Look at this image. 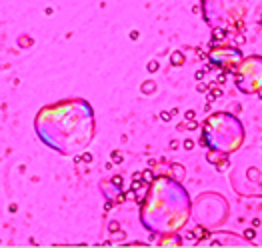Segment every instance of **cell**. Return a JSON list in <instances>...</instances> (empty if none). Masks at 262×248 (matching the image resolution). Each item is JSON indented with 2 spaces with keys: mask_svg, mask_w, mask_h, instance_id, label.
I'll return each mask as SVG.
<instances>
[{
  "mask_svg": "<svg viewBox=\"0 0 262 248\" xmlns=\"http://www.w3.org/2000/svg\"><path fill=\"white\" fill-rule=\"evenodd\" d=\"M170 62H172V66H180V64L184 62V54L182 52H172Z\"/></svg>",
  "mask_w": 262,
  "mask_h": 248,
  "instance_id": "cell-1",
  "label": "cell"
},
{
  "mask_svg": "<svg viewBox=\"0 0 262 248\" xmlns=\"http://www.w3.org/2000/svg\"><path fill=\"white\" fill-rule=\"evenodd\" d=\"M220 96H222V88L212 86V90H210V94H208V104H210V102H214L216 98H220Z\"/></svg>",
  "mask_w": 262,
  "mask_h": 248,
  "instance_id": "cell-2",
  "label": "cell"
},
{
  "mask_svg": "<svg viewBox=\"0 0 262 248\" xmlns=\"http://www.w3.org/2000/svg\"><path fill=\"white\" fill-rule=\"evenodd\" d=\"M154 88H156V86H154V82H152V80H146V82L142 84V92H144V94H150V92H154Z\"/></svg>",
  "mask_w": 262,
  "mask_h": 248,
  "instance_id": "cell-3",
  "label": "cell"
},
{
  "mask_svg": "<svg viewBox=\"0 0 262 248\" xmlns=\"http://www.w3.org/2000/svg\"><path fill=\"white\" fill-rule=\"evenodd\" d=\"M122 160H124L122 152H120V150H112V162H114V164H120Z\"/></svg>",
  "mask_w": 262,
  "mask_h": 248,
  "instance_id": "cell-4",
  "label": "cell"
},
{
  "mask_svg": "<svg viewBox=\"0 0 262 248\" xmlns=\"http://www.w3.org/2000/svg\"><path fill=\"white\" fill-rule=\"evenodd\" d=\"M212 36H214V42H216V40H222V38L226 36V32H224L222 28H214V30H212Z\"/></svg>",
  "mask_w": 262,
  "mask_h": 248,
  "instance_id": "cell-5",
  "label": "cell"
},
{
  "mask_svg": "<svg viewBox=\"0 0 262 248\" xmlns=\"http://www.w3.org/2000/svg\"><path fill=\"white\" fill-rule=\"evenodd\" d=\"M152 178H154V176H152V170H144V172H142V182H144V184H150Z\"/></svg>",
  "mask_w": 262,
  "mask_h": 248,
  "instance_id": "cell-6",
  "label": "cell"
},
{
  "mask_svg": "<svg viewBox=\"0 0 262 248\" xmlns=\"http://www.w3.org/2000/svg\"><path fill=\"white\" fill-rule=\"evenodd\" d=\"M122 184H124V180H122V176H120V174L112 176V186H116V188H122Z\"/></svg>",
  "mask_w": 262,
  "mask_h": 248,
  "instance_id": "cell-7",
  "label": "cell"
},
{
  "mask_svg": "<svg viewBox=\"0 0 262 248\" xmlns=\"http://www.w3.org/2000/svg\"><path fill=\"white\" fill-rule=\"evenodd\" d=\"M146 70H148V72H156V70H158V62H156V60H150L148 64H146Z\"/></svg>",
  "mask_w": 262,
  "mask_h": 248,
  "instance_id": "cell-8",
  "label": "cell"
},
{
  "mask_svg": "<svg viewBox=\"0 0 262 248\" xmlns=\"http://www.w3.org/2000/svg\"><path fill=\"white\" fill-rule=\"evenodd\" d=\"M18 44H20V46H30V44H32V38H28V36H22V38L18 40Z\"/></svg>",
  "mask_w": 262,
  "mask_h": 248,
  "instance_id": "cell-9",
  "label": "cell"
},
{
  "mask_svg": "<svg viewBox=\"0 0 262 248\" xmlns=\"http://www.w3.org/2000/svg\"><path fill=\"white\" fill-rule=\"evenodd\" d=\"M160 120L170 122V120H172V112H166V110H164V112H160Z\"/></svg>",
  "mask_w": 262,
  "mask_h": 248,
  "instance_id": "cell-10",
  "label": "cell"
},
{
  "mask_svg": "<svg viewBox=\"0 0 262 248\" xmlns=\"http://www.w3.org/2000/svg\"><path fill=\"white\" fill-rule=\"evenodd\" d=\"M254 234H256V232H254V228H246V230H244V238H246V240H252Z\"/></svg>",
  "mask_w": 262,
  "mask_h": 248,
  "instance_id": "cell-11",
  "label": "cell"
},
{
  "mask_svg": "<svg viewBox=\"0 0 262 248\" xmlns=\"http://www.w3.org/2000/svg\"><path fill=\"white\" fill-rule=\"evenodd\" d=\"M194 234H196L198 238H206V236H208V230H206V228H198Z\"/></svg>",
  "mask_w": 262,
  "mask_h": 248,
  "instance_id": "cell-12",
  "label": "cell"
},
{
  "mask_svg": "<svg viewBox=\"0 0 262 248\" xmlns=\"http://www.w3.org/2000/svg\"><path fill=\"white\" fill-rule=\"evenodd\" d=\"M208 88H210V84H204V82H200V84L196 86V90L198 92H208Z\"/></svg>",
  "mask_w": 262,
  "mask_h": 248,
  "instance_id": "cell-13",
  "label": "cell"
},
{
  "mask_svg": "<svg viewBox=\"0 0 262 248\" xmlns=\"http://www.w3.org/2000/svg\"><path fill=\"white\" fill-rule=\"evenodd\" d=\"M184 118H186V120H194V118H196V112H194V110H186V112H184Z\"/></svg>",
  "mask_w": 262,
  "mask_h": 248,
  "instance_id": "cell-14",
  "label": "cell"
},
{
  "mask_svg": "<svg viewBox=\"0 0 262 248\" xmlns=\"http://www.w3.org/2000/svg\"><path fill=\"white\" fill-rule=\"evenodd\" d=\"M118 222H110V224H108V230H110V232H112V234H116V232H118Z\"/></svg>",
  "mask_w": 262,
  "mask_h": 248,
  "instance_id": "cell-15",
  "label": "cell"
},
{
  "mask_svg": "<svg viewBox=\"0 0 262 248\" xmlns=\"http://www.w3.org/2000/svg\"><path fill=\"white\" fill-rule=\"evenodd\" d=\"M124 196H126V198H128V200H136V190L132 188V190H128V192H126Z\"/></svg>",
  "mask_w": 262,
  "mask_h": 248,
  "instance_id": "cell-16",
  "label": "cell"
},
{
  "mask_svg": "<svg viewBox=\"0 0 262 248\" xmlns=\"http://www.w3.org/2000/svg\"><path fill=\"white\" fill-rule=\"evenodd\" d=\"M80 160H82V162H92V154L90 152H84V154L80 156Z\"/></svg>",
  "mask_w": 262,
  "mask_h": 248,
  "instance_id": "cell-17",
  "label": "cell"
},
{
  "mask_svg": "<svg viewBox=\"0 0 262 248\" xmlns=\"http://www.w3.org/2000/svg\"><path fill=\"white\" fill-rule=\"evenodd\" d=\"M204 74H206V68H204V70H198V72H196V74H194V76H196V80H198V82H200V80L204 78Z\"/></svg>",
  "mask_w": 262,
  "mask_h": 248,
  "instance_id": "cell-18",
  "label": "cell"
},
{
  "mask_svg": "<svg viewBox=\"0 0 262 248\" xmlns=\"http://www.w3.org/2000/svg\"><path fill=\"white\" fill-rule=\"evenodd\" d=\"M172 168H174V172H176V174H178V176H182V174H184V170L180 168V166H178V164H174V166H172Z\"/></svg>",
  "mask_w": 262,
  "mask_h": 248,
  "instance_id": "cell-19",
  "label": "cell"
},
{
  "mask_svg": "<svg viewBox=\"0 0 262 248\" xmlns=\"http://www.w3.org/2000/svg\"><path fill=\"white\" fill-rule=\"evenodd\" d=\"M192 146H194V140H184V148L186 150H190Z\"/></svg>",
  "mask_w": 262,
  "mask_h": 248,
  "instance_id": "cell-20",
  "label": "cell"
},
{
  "mask_svg": "<svg viewBox=\"0 0 262 248\" xmlns=\"http://www.w3.org/2000/svg\"><path fill=\"white\" fill-rule=\"evenodd\" d=\"M188 128H190V130H196V128H198V122H194V120H188Z\"/></svg>",
  "mask_w": 262,
  "mask_h": 248,
  "instance_id": "cell-21",
  "label": "cell"
},
{
  "mask_svg": "<svg viewBox=\"0 0 262 248\" xmlns=\"http://www.w3.org/2000/svg\"><path fill=\"white\" fill-rule=\"evenodd\" d=\"M138 36H140L138 30H132V32H130V40H138Z\"/></svg>",
  "mask_w": 262,
  "mask_h": 248,
  "instance_id": "cell-22",
  "label": "cell"
},
{
  "mask_svg": "<svg viewBox=\"0 0 262 248\" xmlns=\"http://www.w3.org/2000/svg\"><path fill=\"white\" fill-rule=\"evenodd\" d=\"M170 148L172 150H176V148H178V140H170Z\"/></svg>",
  "mask_w": 262,
  "mask_h": 248,
  "instance_id": "cell-23",
  "label": "cell"
},
{
  "mask_svg": "<svg viewBox=\"0 0 262 248\" xmlns=\"http://www.w3.org/2000/svg\"><path fill=\"white\" fill-rule=\"evenodd\" d=\"M124 198H126L124 194H120V196H116V202H118V204H122V202H124Z\"/></svg>",
  "mask_w": 262,
  "mask_h": 248,
  "instance_id": "cell-24",
  "label": "cell"
},
{
  "mask_svg": "<svg viewBox=\"0 0 262 248\" xmlns=\"http://www.w3.org/2000/svg\"><path fill=\"white\" fill-rule=\"evenodd\" d=\"M224 80H226V76H224V74H218V84H222Z\"/></svg>",
  "mask_w": 262,
  "mask_h": 248,
  "instance_id": "cell-25",
  "label": "cell"
},
{
  "mask_svg": "<svg viewBox=\"0 0 262 248\" xmlns=\"http://www.w3.org/2000/svg\"><path fill=\"white\" fill-rule=\"evenodd\" d=\"M110 208H112V202H110V200H108V202L104 204V210H110Z\"/></svg>",
  "mask_w": 262,
  "mask_h": 248,
  "instance_id": "cell-26",
  "label": "cell"
},
{
  "mask_svg": "<svg viewBox=\"0 0 262 248\" xmlns=\"http://www.w3.org/2000/svg\"><path fill=\"white\" fill-rule=\"evenodd\" d=\"M194 236H196V234H194V232H186V238H188V240H192Z\"/></svg>",
  "mask_w": 262,
  "mask_h": 248,
  "instance_id": "cell-27",
  "label": "cell"
}]
</instances>
